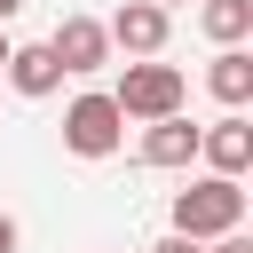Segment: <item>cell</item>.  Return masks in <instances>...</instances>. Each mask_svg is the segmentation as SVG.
Returning <instances> with one entry per match:
<instances>
[{
    "mask_svg": "<svg viewBox=\"0 0 253 253\" xmlns=\"http://www.w3.org/2000/svg\"><path fill=\"white\" fill-rule=\"evenodd\" d=\"M47 47H55L63 79H79V71H103V63H111V32H103L95 16H63V24L47 32Z\"/></svg>",
    "mask_w": 253,
    "mask_h": 253,
    "instance_id": "obj_5",
    "label": "cell"
},
{
    "mask_svg": "<svg viewBox=\"0 0 253 253\" xmlns=\"http://www.w3.org/2000/svg\"><path fill=\"white\" fill-rule=\"evenodd\" d=\"M150 253H206V245H198V237H182V229H174V237H158V245H150Z\"/></svg>",
    "mask_w": 253,
    "mask_h": 253,
    "instance_id": "obj_12",
    "label": "cell"
},
{
    "mask_svg": "<svg viewBox=\"0 0 253 253\" xmlns=\"http://www.w3.org/2000/svg\"><path fill=\"white\" fill-rule=\"evenodd\" d=\"M245 221V190H237V174H198L190 190H174V229L182 237H221V229H237Z\"/></svg>",
    "mask_w": 253,
    "mask_h": 253,
    "instance_id": "obj_1",
    "label": "cell"
},
{
    "mask_svg": "<svg viewBox=\"0 0 253 253\" xmlns=\"http://www.w3.org/2000/svg\"><path fill=\"white\" fill-rule=\"evenodd\" d=\"M206 87H213L229 111H245V103H253V55H245V47H221L213 71H206Z\"/></svg>",
    "mask_w": 253,
    "mask_h": 253,
    "instance_id": "obj_10",
    "label": "cell"
},
{
    "mask_svg": "<svg viewBox=\"0 0 253 253\" xmlns=\"http://www.w3.org/2000/svg\"><path fill=\"white\" fill-rule=\"evenodd\" d=\"M0 71H8V87H16V95H32V103L63 87V63H55V47H47V40H32V47H8V63H0Z\"/></svg>",
    "mask_w": 253,
    "mask_h": 253,
    "instance_id": "obj_8",
    "label": "cell"
},
{
    "mask_svg": "<svg viewBox=\"0 0 253 253\" xmlns=\"http://www.w3.org/2000/svg\"><path fill=\"white\" fill-rule=\"evenodd\" d=\"M126 142V111L111 103V95H79L71 111H63V150L71 158H111Z\"/></svg>",
    "mask_w": 253,
    "mask_h": 253,
    "instance_id": "obj_3",
    "label": "cell"
},
{
    "mask_svg": "<svg viewBox=\"0 0 253 253\" xmlns=\"http://www.w3.org/2000/svg\"><path fill=\"white\" fill-rule=\"evenodd\" d=\"M0 253H16V213H0Z\"/></svg>",
    "mask_w": 253,
    "mask_h": 253,
    "instance_id": "obj_13",
    "label": "cell"
},
{
    "mask_svg": "<svg viewBox=\"0 0 253 253\" xmlns=\"http://www.w3.org/2000/svg\"><path fill=\"white\" fill-rule=\"evenodd\" d=\"M182 95H190V87H182V71H174V63H158V55H134V63H126V79L111 87V103H119L126 119H142V126H150V119H166V111H182Z\"/></svg>",
    "mask_w": 253,
    "mask_h": 253,
    "instance_id": "obj_2",
    "label": "cell"
},
{
    "mask_svg": "<svg viewBox=\"0 0 253 253\" xmlns=\"http://www.w3.org/2000/svg\"><path fill=\"white\" fill-rule=\"evenodd\" d=\"M8 47H16V40H8V32H0V63H8Z\"/></svg>",
    "mask_w": 253,
    "mask_h": 253,
    "instance_id": "obj_15",
    "label": "cell"
},
{
    "mask_svg": "<svg viewBox=\"0 0 253 253\" xmlns=\"http://www.w3.org/2000/svg\"><path fill=\"white\" fill-rule=\"evenodd\" d=\"M158 8H174V0H158Z\"/></svg>",
    "mask_w": 253,
    "mask_h": 253,
    "instance_id": "obj_16",
    "label": "cell"
},
{
    "mask_svg": "<svg viewBox=\"0 0 253 253\" xmlns=\"http://www.w3.org/2000/svg\"><path fill=\"white\" fill-rule=\"evenodd\" d=\"M103 32H111V47H119V55H158V47H166V32H174V8H158V0H126Z\"/></svg>",
    "mask_w": 253,
    "mask_h": 253,
    "instance_id": "obj_4",
    "label": "cell"
},
{
    "mask_svg": "<svg viewBox=\"0 0 253 253\" xmlns=\"http://www.w3.org/2000/svg\"><path fill=\"white\" fill-rule=\"evenodd\" d=\"M198 158H206L213 174H245V166H253V119H245V111H221L213 126H198Z\"/></svg>",
    "mask_w": 253,
    "mask_h": 253,
    "instance_id": "obj_6",
    "label": "cell"
},
{
    "mask_svg": "<svg viewBox=\"0 0 253 253\" xmlns=\"http://www.w3.org/2000/svg\"><path fill=\"white\" fill-rule=\"evenodd\" d=\"M206 253H253V237L245 229H221V237H206Z\"/></svg>",
    "mask_w": 253,
    "mask_h": 253,
    "instance_id": "obj_11",
    "label": "cell"
},
{
    "mask_svg": "<svg viewBox=\"0 0 253 253\" xmlns=\"http://www.w3.org/2000/svg\"><path fill=\"white\" fill-rule=\"evenodd\" d=\"M16 8H24V0H0V24H8V16H16Z\"/></svg>",
    "mask_w": 253,
    "mask_h": 253,
    "instance_id": "obj_14",
    "label": "cell"
},
{
    "mask_svg": "<svg viewBox=\"0 0 253 253\" xmlns=\"http://www.w3.org/2000/svg\"><path fill=\"white\" fill-rule=\"evenodd\" d=\"M198 32H206L213 47H245V40H253V0H206V8H198Z\"/></svg>",
    "mask_w": 253,
    "mask_h": 253,
    "instance_id": "obj_9",
    "label": "cell"
},
{
    "mask_svg": "<svg viewBox=\"0 0 253 253\" xmlns=\"http://www.w3.org/2000/svg\"><path fill=\"white\" fill-rule=\"evenodd\" d=\"M190 158H198V126H190L182 111L150 119V134H142V166H158V174H182Z\"/></svg>",
    "mask_w": 253,
    "mask_h": 253,
    "instance_id": "obj_7",
    "label": "cell"
}]
</instances>
